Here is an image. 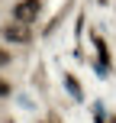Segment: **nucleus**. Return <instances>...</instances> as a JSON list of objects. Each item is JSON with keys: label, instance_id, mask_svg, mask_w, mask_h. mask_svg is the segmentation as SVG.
I'll return each mask as SVG.
<instances>
[{"label": "nucleus", "instance_id": "1", "mask_svg": "<svg viewBox=\"0 0 116 123\" xmlns=\"http://www.w3.org/2000/svg\"><path fill=\"white\" fill-rule=\"evenodd\" d=\"M39 16H42V0H19V3L13 6V19H16V23L32 26Z\"/></svg>", "mask_w": 116, "mask_h": 123}, {"label": "nucleus", "instance_id": "2", "mask_svg": "<svg viewBox=\"0 0 116 123\" xmlns=\"http://www.w3.org/2000/svg\"><path fill=\"white\" fill-rule=\"evenodd\" d=\"M0 32H3V39H6V42H16V45L32 42V29H29L26 23H16V19H13V23H6Z\"/></svg>", "mask_w": 116, "mask_h": 123}, {"label": "nucleus", "instance_id": "3", "mask_svg": "<svg viewBox=\"0 0 116 123\" xmlns=\"http://www.w3.org/2000/svg\"><path fill=\"white\" fill-rule=\"evenodd\" d=\"M97 52H100V62H103V65L110 68V49L103 45V39H100V36H97Z\"/></svg>", "mask_w": 116, "mask_h": 123}, {"label": "nucleus", "instance_id": "4", "mask_svg": "<svg viewBox=\"0 0 116 123\" xmlns=\"http://www.w3.org/2000/svg\"><path fill=\"white\" fill-rule=\"evenodd\" d=\"M10 91H13V87H10V81H6V78H0V97H6Z\"/></svg>", "mask_w": 116, "mask_h": 123}, {"label": "nucleus", "instance_id": "5", "mask_svg": "<svg viewBox=\"0 0 116 123\" xmlns=\"http://www.w3.org/2000/svg\"><path fill=\"white\" fill-rule=\"evenodd\" d=\"M3 65H10V52H6L3 45H0V68H3Z\"/></svg>", "mask_w": 116, "mask_h": 123}, {"label": "nucleus", "instance_id": "6", "mask_svg": "<svg viewBox=\"0 0 116 123\" xmlns=\"http://www.w3.org/2000/svg\"><path fill=\"white\" fill-rule=\"evenodd\" d=\"M110 123H116V117H113V120H110Z\"/></svg>", "mask_w": 116, "mask_h": 123}]
</instances>
